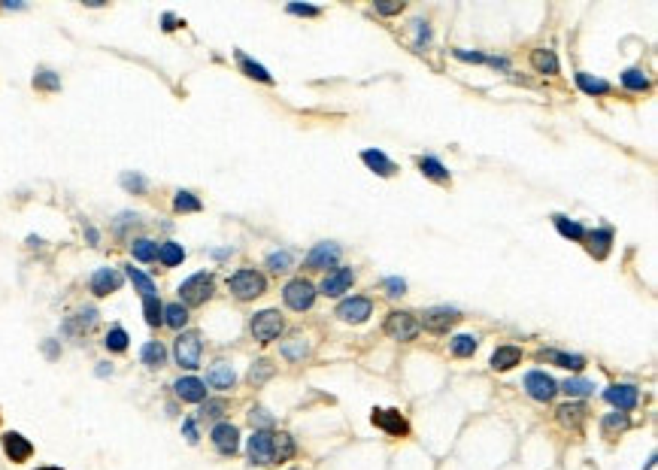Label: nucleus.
I'll return each instance as SVG.
<instances>
[{"label": "nucleus", "instance_id": "obj_1", "mask_svg": "<svg viewBox=\"0 0 658 470\" xmlns=\"http://www.w3.org/2000/svg\"><path fill=\"white\" fill-rule=\"evenodd\" d=\"M215 291V276L213 273H191L188 279H182L179 285V304L182 307H204Z\"/></svg>", "mask_w": 658, "mask_h": 470}, {"label": "nucleus", "instance_id": "obj_2", "mask_svg": "<svg viewBox=\"0 0 658 470\" xmlns=\"http://www.w3.org/2000/svg\"><path fill=\"white\" fill-rule=\"evenodd\" d=\"M228 289L237 300H255L268 291V279H264V273L252 270V267H243V270L228 276Z\"/></svg>", "mask_w": 658, "mask_h": 470}, {"label": "nucleus", "instance_id": "obj_3", "mask_svg": "<svg viewBox=\"0 0 658 470\" xmlns=\"http://www.w3.org/2000/svg\"><path fill=\"white\" fill-rule=\"evenodd\" d=\"M201 355H204V340L197 331H182L176 337V346H173V358L182 371H197L201 367Z\"/></svg>", "mask_w": 658, "mask_h": 470}, {"label": "nucleus", "instance_id": "obj_4", "mask_svg": "<svg viewBox=\"0 0 658 470\" xmlns=\"http://www.w3.org/2000/svg\"><path fill=\"white\" fill-rule=\"evenodd\" d=\"M315 285L310 279H304V276H297V279H291L286 289H282V300H286L288 309H295V313H304V309H313L315 304Z\"/></svg>", "mask_w": 658, "mask_h": 470}, {"label": "nucleus", "instance_id": "obj_5", "mask_svg": "<svg viewBox=\"0 0 658 470\" xmlns=\"http://www.w3.org/2000/svg\"><path fill=\"white\" fill-rule=\"evenodd\" d=\"M286 328V322H282V316L277 309H261V313H255L249 318V331H252V337L258 343H273Z\"/></svg>", "mask_w": 658, "mask_h": 470}, {"label": "nucleus", "instance_id": "obj_6", "mask_svg": "<svg viewBox=\"0 0 658 470\" xmlns=\"http://www.w3.org/2000/svg\"><path fill=\"white\" fill-rule=\"evenodd\" d=\"M419 331H422V325L416 322L413 313H404V309H391V313L386 316V334H388L391 340L410 343V340L419 337Z\"/></svg>", "mask_w": 658, "mask_h": 470}, {"label": "nucleus", "instance_id": "obj_7", "mask_svg": "<svg viewBox=\"0 0 658 470\" xmlns=\"http://www.w3.org/2000/svg\"><path fill=\"white\" fill-rule=\"evenodd\" d=\"M370 422L379 428V431H386L388 437H406L410 434V422L404 419L401 410H386V407H377L370 413Z\"/></svg>", "mask_w": 658, "mask_h": 470}, {"label": "nucleus", "instance_id": "obj_8", "mask_svg": "<svg viewBox=\"0 0 658 470\" xmlns=\"http://www.w3.org/2000/svg\"><path fill=\"white\" fill-rule=\"evenodd\" d=\"M340 255H343V249H340L337 243H331V240L315 243L310 249V255L304 258V267L306 270H328V267H337Z\"/></svg>", "mask_w": 658, "mask_h": 470}, {"label": "nucleus", "instance_id": "obj_9", "mask_svg": "<svg viewBox=\"0 0 658 470\" xmlns=\"http://www.w3.org/2000/svg\"><path fill=\"white\" fill-rule=\"evenodd\" d=\"M373 313V300L370 298H346V300H340L337 304V318L340 322H346V325H361V322H368Z\"/></svg>", "mask_w": 658, "mask_h": 470}, {"label": "nucleus", "instance_id": "obj_10", "mask_svg": "<svg viewBox=\"0 0 658 470\" xmlns=\"http://www.w3.org/2000/svg\"><path fill=\"white\" fill-rule=\"evenodd\" d=\"M525 391L534 400H540V404H549L558 391V382L546 371H531V373H525Z\"/></svg>", "mask_w": 658, "mask_h": 470}, {"label": "nucleus", "instance_id": "obj_11", "mask_svg": "<svg viewBox=\"0 0 658 470\" xmlns=\"http://www.w3.org/2000/svg\"><path fill=\"white\" fill-rule=\"evenodd\" d=\"M458 318H461V313H458L455 307H431L422 313V325L431 334H449V328H452Z\"/></svg>", "mask_w": 658, "mask_h": 470}, {"label": "nucleus", "instance_id": "obj_12", "mask_svg": "<svg viewBox=\"0 0 658 470\" xmlns=\"http://www.w3.org/2000/svg\"><path fill=\"white\" fill-rule=\"evenodd\" d=\"M122 282H124V273L115 270V267H97L88 279L91 295H97V298H106V295H113V291H119Z\"/></svg>", "mask_w": 658, "mask_h": 470}, {"label": "nucleus", "instance_id": "obj_13", "mask_svg": "<svg viewBox=\"0 0 658 470\" xmlns=\"http://www.w3.org/2000/svg\"><path fill=\"white\" fill-rule=\"evenodd\" d=\"M604 400L610 407H616V413H631V410L640 404V391H637V385H628V382L610 385V389L604 391Z\"/></svg>", "mask_w": 658, "mask_h": 470}, {"label": "nucleus", "instance_id": "obj_14", "mask_svg": "<svg viewBox=\"0 0 658 470\" xmlns=\"http://www.w3.org/2000/svg\"><path fill=\"white\" fill-rule=\"evenodd\" d=\"M352 282H355V270H352V267H337V270H331V273L322 279L319 291H322L324 298H340L343 291L352 289Z\"/></svg>", "mask_w": 658, "mask_h": 470}, {"label": "nucleus", "instance_id": "obj_15", "mask_svg": "<svg viewBox=\"0 0 658 470\" xmlns=\"http://www.w3.org/2000/svg\"><path fill=\"white\" fill-rule=\"evenodd\" d=\"M0 443H3V452H6V458H10L13 464H22V461H28L31 455H34V443H31L28 437H22L19 431H6L3 437H0Z\"/></svg>", "mask_w": 658, "mask_h": 470}, {"label": "nucleus", "instance_id": "obj_16", "mask_svg": "<svg viewBox=\"0 0 658 470\" xmlns=\"http://www.w3.org/2000/svg\"><path fill=\"white\" fill-rule=\"evenodd\" d=\"M210 440H213V446L222 452V455H237V449H240V431H237V425H231V422H219L213 428V434H210Z\"/></svg>", "mask_w": 658, "mask_h": 470}, {"label": "nucleus", "instance_id": "obj_17", "mask_svg": "<svg viewBox=\"0 0 658 470\" xmlns=\"http://www.w3.org/2000/svg\"><path fill=\"white\" fill-rule=\"evenodd\" d=\"M246 452L252 464H273V431H255L249 437Z\"/></svg>", "mask_w": 658, "mask_h": 470}, {"label": "nucleus", "instance_id": "obj_18", "mask_svg": "<svg viewBox=\"0 0 658 470\" xmlns=\"http://www.w3.org/2000/svg\"><path fill=\"white\" fill-rule=\"evenodd\" d=\"M173 391H176V398L186 400V404H204L206 400V382L197 380V376H179V380L173 382Z\"/></svg>", "mask_w": 658, "mask_h": 470}, {"label": "nucleus", "instance_id": "obj_19", "mask_svg": "<svg viewBox=\"0 0 658 470\" xmlns=\"http://www.w3.org/2000/svg\"><path fill=\"white\" fill-rule=\"evenodd\" d=\"M586 249L591 258H598V261H604L607 255H610L613 249V228H595V231H586Z\"/></svg>", "mask_w": 658, "mask_h": 470}, {"label": "nucleus", "instance_id": "obj_20", "mask_svg": "<svg viewBox=\"0 0 658 470\" xmlns=\"http://www.w3.org/2000/svg\"><path fill=\"white\" fill-rule=\"evenodd\" d=\"M206 385H210V389H219V391H231L237 385L234 367H231L228 361H215V364H210V371H206Z\"/></svg>", "mask_w": 658, "mask_h": 470}, {"label": "nucleus", "instance_id": "obj_21", "mask_svg": "<svg viewBox=\"0 0 658 470\" xmlns=\"http://www.w3.org/2000/svg\"><path fill=\"white\" fill-rule=\"evenodd\" d=\"M361 161L368 170H373L377 176H395L397 173V164L391 161L386 152H379V149H364L361 152Z\"/></svg>", "mask_w": 658, "mask_h": 470}, {"label": "nucleus", "instance_id": "obj_22", "mask_svg": "<svg viewBox=\"0 0 658 470\" xmlns=\"http://www.w3.org/2000/svg\"><path fill=\"white\" fill-rule=\"evenodd\" d=\"M419 170H422V176H428V179L440 182V186H449V182H452V173H449L446 167H443V161H440V158H434V155H422V158H419Z\"/></svg>", "mask_w": 658, "mask_h": 470}, {"label": "nucleus", "instance_id": "obj_23", "mask_svg": "<svg viewBox=\"0 0 658 470\" xmlns=\"http://www.w3.org/2000/svg\"><path fill=\"white\" fill-rule=\"evenodd\" d=\"M540 361H552V364L564 367V371H582L586 367L582 355H570V352H558V349H540Z\"/></svg>", "mask_w": 658, "mask_h": 470}, {"label": "nucleus", "instance_id": "obj_24", "mask_svg": "<svg viewBox=\"0 0 658 470\" xmlns=\"http://www.w3.org/2000/svg\"><path fill=\"white\" fill-rule=\"evenodd\" d=\"M234 58H237L240 70H243V73H246L249 79H258V82H264V86H273V76H270V73H268V67H264V64L252 61V58H249L246 52H240V49H237V52H234Z\"/></svg>", "mask_w": 658, "mask_h": 470}, {"label": "nucleus", "instance_id": "obj_25", "mask_svg": "<svg viewBox=\"0 0 658 470\" xmlns=\"http://www.w3.org/2000/svg\"><path fill=\"white\" fill-rule=\"evenodd\" d=\"M295 452H297V443L288 431H273V464L295 458Z\"/></svg>", "mask_w": 658, "mask_h": 470}, {"label": "nucleus", "instance_id": "obj_26", "mask_svg": "<svg viewBox=\"0 0 658 470\" xmlns=\"http://www.w3.org/2000/svg\"><path fill=\"white\" fill-rule=\"evenodd\" d=\"M555 416H558V422H561L564 428H573V431H579V425L589 419V410L582 407V404H564V407L555 410Z\"/></svg>", "mask_w": 658, "mask_h": 470}, {"label": "nucleus", "instance_id": "obj_27", "mask_svg": "<svg viewBox=\"0 0 658 470\" xmlns=\"http://www.w3.org/2000/svg\"><path fill=\"white\" fill-rule=\"evenodd\" d=\"M158 261H161L164 267H179L182 261H186V249H182V243H176V240L158 243Z\"/></svg>", "mask_w": 658, "mask_h": 470}, {"label": "nucleus", "instance_id": "obj_28", "mask_svg": "<svg viewBox=\"0 0 658 470\" xmlns=\"http://www.w3.org/2000/svg\"><path fill=\"white\" fill-rule=\"evenodd\" d=\"M577 86H579V91H586L589 97H601V95H610V82L607 79H601V76H591V73H586V70H579L577 76Z\"/></svg>", "mask_w": 658, "mask_h": 470}, {"label": "nucleus", "instance_id": "obj_29", "mask_svg": "<svg viewBox=\"0 0 658 470\" xmlns=\"http://www.w3.org/2000/svg\"><path fill=\"white\" fill-rule=\"evenodd\" d=\"M522 361V349L519 346H497L491 352V367L495 371H510Z\"/></svg>", "mask_w": 658, "mask_h": 470}, {"label": "nucleus", "instance_id": "obj_30", "mask_svg": "<svg viewBox=\"0 0 658 470\" xmlns=\"http://www.w3.org/2000/svg\"><path fill=\"white\" fill-rule=\"evenodd\" d=\"M140 361H143L146 367H152V371H158V367L167 364V349H164L158 340H149L146 346L140 349Z\"/></svg>", "mask_w": 658, "mask_h": 470}, {"label": "nucleus", "instance_id": "obj_31", "mask_svg": "<svg viewBox=\"0 0 658 470\" xmlns=\"http://www.w3.org/2000/svg\"><path fill=\"white\" fill-rule=\"evenodd\" d=\"M97 325V309L94 307H79L76 309V316L70 318L67 325H64V331H76V334H82V331H91Z\"/></svg>", "mask_w": 658, "mask_h": 470}, {"label": "nucleus", "instance_id": "obj_32", "mask_svg": "<svg viewBox=\"0 0 658 470\" xmlns=\"http://www.w3.org/2000/svg\"><path fill=\"white\" fill-rule=\"evenodd\" d=\"M531 67H534L537 73L555 76V73H558V58H555L552 49H534V55H531Z\"/></svg>", "mask_w": 658, "mask_h": 470}, {"label": "nucleus", "instance_id": "obj_33", "mask_svg": "<svg viewBox=\"0 0 658 470\" xmlns=\"http://www.w3.org/2000/svg\"><path fill=\"white\" fill-rule=\"evenodd\" d=\"M124 276L134 282V289H137L143 298H155V279H152L149 273L137 270V267H131V264H124Z\"/></svg>", "mask_w": 658, "mask_h": 470}, {"label": "nucleus", "instance_id": "obj_34", "mask_svg": "<svg viewBox=\"0 0 658 470\" xmlns=\"http://www.w3.org/2000/svg\"><path fill=\"white\" fill-rule=\"evenodd\" d=\"M161 316H164V325L173 328V331H182L188 325V307H182L179 300H176V304H164Z\"/></svg>", "mask_w": 658, "mask_h": 470}, {"label": "nucleus", "instance_id": "obj_35", "mask_svg": "<svg viewBox=\"0 0 658 470\" xmlns=\"http://www.w3.org/2000/svg\"><path fill=\"white\" fill-rule=\"evenodd\" d=\"M131 255H134L137 261H143V264H152V261H158V243L149 240V237H137L134 243H131Z\"/></svg>", "mask_w": 658, "mask_h": 470}, {"label": "nucleus", "instance_id": "obj_36", "mask_svg": "<svg viewBox=\"0 0 658 470\" xmlns=\"http://www.w3.org/2000/svg\"><path fill=\"white\" fill-rule=\"evenodd\" d=\"M479 340L473 337V334H458V337L449 340V352H452L455 358H470L473 352H477Z\"/></svg>", "mask_w": 658, "mask_h": 470}, {"label": "nucleus", "instance_id": "obj_37", "mask_svg": "<svg viewBox=\"0 0 658 470\" xmlns=\"http://www.w3.org/2000/svg\"><path fill=\"white\" fill-rule=\"evenodd\" d=\"M173 209H176V213H201L204 204H201V197H197L195 191L179 188L176 195H173Z\"/></svg>", "mask_w": 658, "mask_h": 470}, {"label": "nucleus", "instance_id": "obj_38", "mask_svg": "<svg viewBox=\"0 0 658 470\" xmlns=\"http://www.w3.org/2000/svg\"><path fill=\"white\" fill-rule=\"evenodd\" d=\"M34 88L37 91H46V95H52V91H61V76H58L55 70H49V67H40L34 73Z\"/></svg>", "mask_w": 658, "mask_h": 470}, {"label": "nucleus", "instance_id": "obj_39", "mask_svg": "<svg viewBox=\"0 0 658 470\" xmlns=\"http://www.w3.org/2000/svg\"><path fill=\"white\" fill-rule=\"evenodd\" d=\"M552 222H555V228L561 237H568L573 243H582L586 240V228H582L579 222H570V219H564V216H552Z\"/></svg>", "mask_w": 658, "mask_h": 470}, {"label": "nucleus", "instance_id": "obj_40", "mask_svg": "<svg viewBox=\"0 0 658 470\" xmlns=\"http://www.w3.org/2000/svg\"><path fill=\"white\" fill-rule=\"evenodd\" d=\"M119 182H122L124 191H131V195H146V191H149V179L143 173H137V170H124L119 176Z\"/></svg>", "mask_w": 658, "mask_h": 470}, {"label": "nucleus", "instance_id": "obj_41", "mask_svg": "<svg viewBox=\"0 0 658 470\" xmlns=\"http://www.w3.org/2000/svg\"><path fill=\"white\" fill-rule=\"evenodd\" d=\"M273 373H277V364H273V361H268V358H258L255 364L249 367V382H252V385H264Z\"/></svg>", "mask_w": 658, "mask_h": 470}, {"label": "nucleus", "instance_id": "obj_42", "mask_svg": "<svg viewBox=\"0 0 658 470\" xmlns=\"http://www.w3.org/2000/svg\"><path fill=\"white\" fill-rule=\"evenodd\" d=\"M306 355H310V343H306V337H291V340L282 343V358L304 361Z\"/></svg>", "mask_w": 658, "mask_h": 470}, {"label": "nucleus", "instance_id": "obj_43", "mask_svg": "<svg viewBox=\"0 0 658 470\" xmlns=\"http://www.w3.org/2000/svg\"><path fill=\"white\" fill-rule=\"evenodd\" d=\"M164 304L158 300V295L155 298H143V316H146V325L149 328H161L164 325Z\"/></svg>", "mask_w": 658, "mask_h": 470}, {"label": "nucleus", "instance_id": "obj_44", "mask_svg": "<svg viewBox=\"0 0 658 470\" xmlns=\"http://www.w3.org/2000/svg\"><path fill=\"white\" fill-rule=\"evenodd\" d=\"M628 425H631L628 413H610V416H604L601 431H604V437H616V434H622Z\"/></svg>", "mask_w": 658, "mask_h": 470}, {"label": "nucleus", "instance_id": "obj_45", "mask_svg": "<svg viewBox=\"0 0 658 470\" xmlns=\"http://www.w3.org/2000/svg\"><path fill=\"white\" fill-rule=\"evenodd\" d=\"M128 343H131V337H128V331H124L122 325H113V328L106 331L104 346L110 349V352H124V349H128Z\"/></svg>", "mask_w": 658, "mask_h": 470}, {"label": "nucleus", "instance_id": "obj_46", "mask_svg": "<svg viewBox=\"0 0 658 470\" xmlns=\"http://www.w3.org/2000/svg\"><path fill=\"white\" fill-rule=\"evenodd\" d=\"M264 264L270 267V273H286V270H291V264H295V255H291L288 249H279V252H270Z\"/></svg>", "mask_w": 658, "mask_h": 470}, {"label": "nucleus", "instance_id": "obj_47", "mask_svg": "<svg viewBox=\"0 0 658 470\" xmlns=\"http://www.w3.org/2000/svg\"><path fill=\"white\" fill-rule=\"evenodd\" d=\"M622 86L628 91H646L649 88V76L643 70H637V67H631V70L622 73Z\"/></svg>", "mask_w": 658, "mask_h": 470}, {"label": "nucleus", "instance_id": "obj_48", "mask_svg": "<svg viewBox=\"0 0 658 470\" xmlns=\"http://www.w3.org/2000/svg\"><path fill=\"white\" fill-rule=\"evenodd\" d=\"M561 391L568 394V398H586V394L595 391V382H589V380H568L561 385Z\"/></svg>", "mask_w": 658, "mask_h": 470}, {"label": "nucleus", "instance_id": "obj_49", "mask_svg": "<svg viewBox=\"0 0 658 470\" xmlns=\"http://www.w3.org/2000/svg\"><path fill=\"white\" fill-rule=\"evenodd\" d=\"M410 28H413V33H416V49H428L431 46V24L425 22V19H416V22H410Z\"/></svg>", "mask_w": 658, "mask_h": 470}, {"label": "nucleus", "instance_id": "obj_50", "mask_svg": "<svg viewBox=\"0 0 658 470\" xmlns=\"http://www.w3.org/2000/svg\"><path fill=\"white\" fill-rule=\"evenodd\" d=\"M249 422L255 425V431H270V428H273V416L264 407H252V410H249Z\"/></svg>", "mask_w": 658, "mask_h": 470}, {"label": "nucleus", "instance_id": "obj_51", "mask_svg": "<svg viewBox=\"0 0 658 470\" xmlns=\"http://www.w3.org/2000/svg\"><path fill=\"white\" fill-rule=\"evenodd\" d=\"M228 413V400L215 398V400H204L201 404V419H222Z\"/></svg>", "mask_w": 658, "mask_h": 470}, {"label": "nucleus", "instance_id": "obj_52", "mask_svg": "<svg viewBox=\"0 0 658 470\" xmlns=\"http://www.w3.org/2000/svg\"><path fill=\"white\" fill-rule=\"evenodd\" d=\"M288 15H304V19H319L322 15V6H310V3H288L286 6Z\"/></svg>", "mask_w": 658, "mask_h": 470}, {"label": "nucleus", "instance_id": "obj_53", "mask_svg": "<svg viewBox=\"0 0 658 470\" xmlns=\"http://www.w3.org/2000/svg\"><path fill=\"white\" fill-rule=\"evenodd\" d=\"M382 285H386V295H391V298L406 295V282L401 279V276H386V279H382Z\"/></svg>", "mask_w": 658, "mask_h": 470}, {"label": "nucleus", "instance_id": "obj_54", "mask_svg": "<svg viewBox=\"0 0 658 470\" xmlns=\"http://www.w3.org/2000/svg\"><path fill=\"white\" fill-rule=\"evenodd\" d=\"M452 55L458 58V61H468V64H486V61H488V55H482V52H464V49H452Z\"/></svg>", "mask_w": 658, "mask_h": 470}, {"label": "nucleus", "instance_id": "obj_55", "mask_svg": "<svg viewBox=\"0 0 658 470\" xmlns=\"http://www.w3.org/2000/svg\"><path fill=\"white\" fill-rule=\"evenodd\" d=\"M182 434H186L188 443H197V440H201V431H197V422H195V419H186V422H182Z\"/></svg>", "mask_w": 658, "mask_h": 470}, {"label": "nucleus", "instance_id": "obj_56", "mask_svg": "<svg viewBox=\"0 0 658 470\" xmlns=\"http://www.w3.org/2000/svg\"><path fill=\"white\" fill-rule=\"evenodd\" d=\"M161 22H164V24H161L164 31H176L179 24H182V19H179V15H173V13H164V15H161Z\"/></svg>", "mask_w": 658, "mask_h": 470}, {"label": "nucleus", "instance_id": "obj_57", "mask_svg": "<svg viewBox=\"0 0 658 470\" xmlns=\"http://www.w3.org/2000/svg\"><path fill=\"white\" fill-rule=\"evenodd\" d=\"M377 13H382V15H397V13H404V3H377Z\"/></svg>", "mask_w": 658, "mask_h": 470}, {"label": "nucleus", "instance_id": "obj_58", "mask_svg": "<svg viewBox=\"0 0 658 470\" xmlns=\"http://www.w3.org/2000/svg\"><path fill=\"white\" fill-rule=\"evenodd\" d=\"M43 355H46V358H52V361H55L58 355H61V346H58V343H55V340H46V343H43Z\"/></svg>", "mask_w": 658, "mask_h": 470}, {"label": "nucleus", "instance_id": "obj_59", "mask_svg": "<svg viewBox=\"0 0 658 470\" xmlns=\"http://www.w3.org/2000/svg\"><path fill=\"white\" fill-rule=\"evenodd\" d=\"M210 255H213V258H219V261H222V258H228V255H234V249H213V252H210Z\"/></svg>", "mask_w": 658, "mask_h": 470}, {"label": "nucleus", "instance_id": "obj_60", "mask_svg": "<svg viewBox=\"0 0 658 470\" xmlns=\"http://www.w3.org/2000/svg\"><path fill=\"white\" fill-rule=\"evenodd\" d=\"M85 237H88V243H91V246H94V243L101 240V234H97V231H94V228H91V225H88V228H85Z\"/></svg>", "mask_w": 658, "mask_h": 470}, {"label": "nucleus", "instance_id": "obj_61", "mask_svg": "<svg viewBox=\"0 0 658 470\" xmlns=\"http://www.w3.org/2000/svg\"><path fill=\"white\" fill-rule=\"evenodd\" d=\"M110 373H113L110 364H101V367H97V376H110Z\"/></svg>", "mask_w": 658, "mask_h": 470}, {"label": "nucleus", "instance_id": "obj_62", "mask_svg": "<svg viewBox=\"0 0 658 470\" xmlns=\"http://www.w3.org/2000/svg\"><path fill=\"white\" fill-rule=\"evenodd\" d=\"M37 470H64V467H52V464H49V467H37Z\"/></svg>", "mask_w": 658, "mask_h": 470}, {"label": "nucleus", "instance_id": "obj_63", "mask_svg": "<svg viewBox=\"0 0 658 470\" xmlns=\"http://www.w3.org/2000/svg\"><path fill=\"white\" fill-rule=\"evenodd\" d=\"M291 470H304V467H291Z\"/></svg>", "mask_w": 658, "mask_h": 470}]
</instances>
